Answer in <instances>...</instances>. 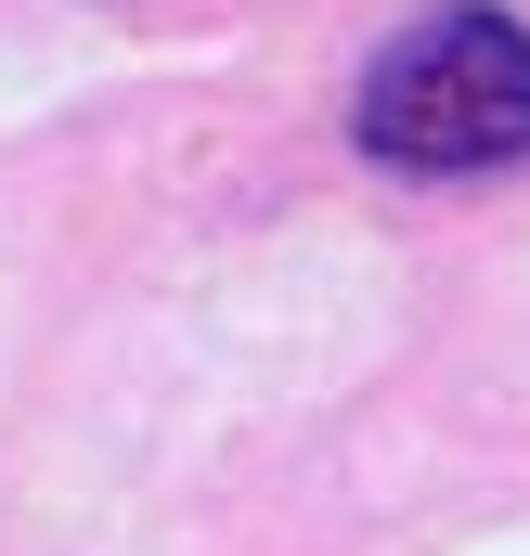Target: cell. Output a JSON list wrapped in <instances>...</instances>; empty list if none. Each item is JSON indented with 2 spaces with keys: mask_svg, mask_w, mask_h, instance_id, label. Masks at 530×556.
I'll use <instances>...</instances> for the list:
<instances>
[{
  "mask_svg": "<svg viewBox=\"0 0 530 556\" xmlns=\"http://www.w3.org/2000/svg\"><path fill=\"white\" fill-rule=\"evenodd\" d=\"M363 155L401 181H479L530 155V26L518 13H414L389 52L363 65Z\"/></svg>",
  "mask_w": 530,
  "mask_h": 556,
  "instance_id": "obj_1",
  "label": "cell"
}]
</instances>
